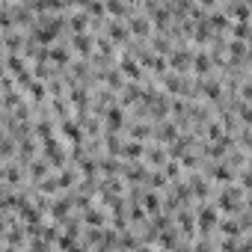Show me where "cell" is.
Instances as JSON below:
<instances>
[{
    "mask_svg": "<svg viewBox=\"0 0 252 252\" xmlns=\"http://www.w3.org/2000/svg\"><path fill=\"white\" fill-rule=\"evenodd\" d=\"M60 134H63V140H68L71 146H83V128H80V122L77 119H63L60 122Z\"/></svg>",
    "mask_w": 252,
    "mask_h": 252,
    "instance_id": "52a82bcc",
    "label": "cell"
},
{
    "mask_svg": "<svg viewBox=\"0 0 252 252\" xmlns=\"http://www.w3.org/2000/svg\"><path fill=\"white\" fill-rule=\"evenodd\" d=\"M128 131H131V140H143V143H146V140L155 134V125H152V122H134Z\"/></svg>",
    "mask_w": 252,
    "mask_h": 252,
    "instance_id": "cb8c5ba5",
    "label": "cell"
},
{
    "mask_svg": "<svg viewBox=\"0 0 252 252\" xmlns=\"http://www.w3.org/2000/svg\"><path fill=\"white\" fill-rule=\"evenodd\" d=\"M104 125H107L104 131H122V125H125V107L122 104L104 107Z\"/></svg>",
    "mask_w": 252,
    "mask_h": 252,
    "instance_id": "8fae6325",
    "label": "cell"
},
{
    "mask_svg": "<svg viewBox=\"0 0 252 252\" xmlns=\"http://www.w3.org/2000/svg\"><path fill=\"white\" fill-rule=\"evenodd\" d=\"M190 71L199 74V77H208V74L214 71L211 54H208V51H196V54H193V63H190Z\"/></svg>",
    "mask_w": 252,
    "mask_h": 252,
    "instance_id": "9a60e30c",
    "label": "cell"
},
{
    "mask_svg": "<svg viewBox=\"0 0 252 252\" xmlns=\"http://www.w3.org/2000/svg\"><path fill=\"white\" fill-rule=\"evenodd\" d=\"M166 158H169V155H166V146H149V149L143 152V160H146L152 169H160V166L166 163Z\"/></svg>",
    "mask_w": 252,
    "mask_h": 252,
    "instance_id": "ac0fdd59",
    "label": "cell"
},
{
    "mask_svg": "<svg viewBox=\"0 0 252 252\" xmlns=\"http://www.w3.org/2000/svg\"><path fill=\"white\" fill-rule=\"evenodd\" d=\"M149 39H152V42H149V48H152L155 54H163V57H166V54L172 51V42H169L166 36H149Z\"/></svg>",
    "mask_w": 252,
    "mask_h": 252,
    "instance_id": "83f0119b",
    "label": "cell"
},
{
    "mask_svg": "<svg viewBox=\"0 0 252 252\" xmlns=\"http://www.w3.org/2000/svg\"><path fill=\"white\" fill-rule=\"evenodd\" d=\"M178 231H184V234H193V231H196L193 211H181V214H178Z\"/></svg>",
    "mask_w": 252,
    "mask_h": 252,
    "instance_id": "f1b7e54d",
    "label": "cell"
},
{
    "mask_svg": "<svg viewBox=\"0 0 252 252\" xmlns=\"http://www.w3.org/2000/svg\"><path fill=\"white\" fill-rule=\"evenodd\" d=\"M116 68L122 71L125 80H134V83H143V80H146V68L137 63V57H134L131 51H125V54L119 57V65H116Z\"/></svg>",
    "mask_w": 252,
    "mask_h": 252,
    "instance_id": "7a4b0ae2",
    "label": "cell"
},
{
    "mask_svg": "<svg viewBox=\"0 0 252 252\" xmlns=\"http://www.w3.org/2000/svg\"><path fill=\"white\" fill-rule=\"evenodd\" d=\"M45 60L54 63V68H68V65H71V48L48 45V48H45Z\"/></svg>",
    "mask_w": 252,
    "mask_h": 252,
    "instance_id": "ba28073f",
    "label": "cell"
},
{
    "mask_svg": "<svg viewBox=\"0 0 252 252\" xmlns=\"http://www.w3.org/2000/svg\"><path fill=\"white\" fill-rule=\"evenodd\" d=\"M33 131H36V134H33L36 140H51V137H54V122H51V119H39Z\"/></svg>",
    "mask_w": 252,
    "mask_h": 252,
    "instance_id": "4316f807",
    "label": "cell"
},
{
    "mask_svg": "<svg viewBox=\"0 0 252 252\" xmlns=\"http://www.w3.org/2000/svg\"><path fill=\"white\" fill-rule=\"evenodd\" d=\"M243 205H249V196H246V190H240L237 184H225L222 190H220V196H217V211H222V214H228V217H234Z\"/></svg>",
    "mask_w": 252,
    "mask_h": 252,
    "instance_id": "6da1fadb",
    "label": "cell"
},
{
    "mask_svg": "<svg viewBox=\"0 0 252 252\" xmlns=\"http://www.w3.org/2000/svg\"><path fill=\"white\" fill-rule=\"evenodd\" d=\"M190 63H193V51H187V48H172L169 54H166V65L172 68V71H178V74H187L190 71Z\"/></svg>",
    "mask_w": 252,
    "mask_h": 252,
    "instance_id": "8992f818",
    "label": "cell"
},
{
    "mask_svg": "<svg viewBox=\"0 0 252 252\" xmlns=\"http://www.w3.org/2000/svg\"><path fill=\"white\" fill-rule=\"evenodd\" d=\"M187 187H190V196L193 199H208L211 196V178L208 175H193L187 181Z\"/></svg>",
    "mask_w": 252,
    "mask_h": 252,
    "instance_id": "2e32d148",
    "label": "cell"
},
{
    "mask_svg": "<svg viewBox=\"0 0 252 252\" xmlns=\"http://www.w3.org/2000/svg\"><path fill=\"white\" fill-rule=\"evenodd\" d=\"M71 196H60V199H54L51 205H48V214L54 217V220H65L68 214H71Z\"/></svg>",
    "mask_w": 252,
    "mask_h": 252,
    "instance_id": "d6986e66",
    "label": "cell"
},
{
    "mask_svg": "<svg viewBox=\"0 0 252 252\" xmlns=\"http://www.w3.org/2000/svg\"><path fill=\"white\" fill-rule=\"evenodd\" d=\"M178 125L175 122H166V119H160V125H155V137H158V143L160 146H169L175 137H178Z\"/></svg>",
    "mask_w": 252,
    "mask_h": 252,
    "instance_id": "5bb4252c",
    "label": "cell"
},
{
    "mask_svg": "<svg viewBox=\"0 0 252 252\" xmlns=\"http://www.w3.org/2000/svg\"><path fill=\"white\" fill-rule=\"evenodd\" d=\"M24 39H27V36H21L18 30H15V33H12V30H6V33H3V48H6V54H21Z\"/></svg>",
    "mask_w": 252,
    "mask_h": 252,
    "instance_id": "7402d4cb",
    "label": "cell"
},
{
    "mask_svg": "<svg viewBox=\"0 0 252 252\" xmlns=\"http://www.w3.org/2000/svg\"><path fill=\"white\" fill-rule=\"evenodd\" d=\"M89 15H86V9H77L71 18H65V27L71 30V33H83V30H89Z\"/></svg>",
    "mask_w": 252,
    "mask_h": 252,
    "instance_id": "44dd1931",
    "label": "cell"
},
{
    "mask_svg": "<svg viewBox=\"0 0 252 252\" xmlns=\"http://www.w3.org/2000/svg\"><path fill=\"white\" fill-rule=\"evenodd\" d=\"M128 3H143V0H128Z\"/></svg>",
    "mask_w": 252,
    "mask_h": 252,
    "instance_id": "4dcf8cb0",
    "label": "cell"
},
{
    "mask_svg": "<svg viewBox=\"0 0 252 252\" xmlns=\"http://www.w3.org/2000/svg\"><path fill=\"white\" fill-rule=\"evenodd\" d=\"M143 152H146L143 140H128V143H122L119 158H125V160H143Z\"/></svg>",
    "mask_w": 252,
    "mask_h": 252,
    "instance_id": "e0dca14e",
    "label": "cell"
},
{
    "mask_svg": "<svg viewBox=\"0 0 252 252\" xmlns=\"http://www.w3.org/2000/svg\"><path fill=\"white\" fill-rule=\"evenodd\" d=\"M104 9L113 18H128V0H104Z\"/></svg>",
    "mask_w": 252,
    "mask_h": 252,
    "instance_id": "d4e9b609",
    "label": "cell"
},
{
    "mask_svg": "<svg viewBox=\"0 0 252 252\" xmlns=\"http://www.w3.org/2000/svg\"><path fill=\"white\" fill-rule=\"evenodd\" d=\"M24 89L30 92V101H36V104L48 98V86H45V80H36V77H33V80H30V83L24 86Z\"/></svg>",
    "mask_w": 252,
    "mask_h": 252,
    "instance_id": "484cf974",
    "label": "cell"
},
{
    "mask_svg": "<svg viewBox=\"0 0 252 252\" xmlns=\"http://www.w3.org/2000/svg\"><path fill=\"white\" fill-rule=\"evenodd\" d=\"M80 222H83L86 228H104V225L110 222V217H107L101 208L89 205V208H83V217H80Z\"/></svg>",
    "mask_w": 252,
    "mask_h": 252,
    "instance_id": "4fadbf2b",
    "label": "cell"
},
{
    "mask_svg": "<svg viewBox=\"0 0 252 252\" xmlns=\"http://www.w3.org/2000/svg\"><path fill=\"white\" fill-rule=\"evenodd\" d=\"M128 30L134 39H149L152 36V21L149 15H128Z\"/></svg>",
    "mask_w": 252,
    "mask_h": 252,
    "instance_id": "7c38bea8",
    "label": "cell"
},
{
    "mask_svg": "<svg viewBox=\"0 0 252 252\" xmlns=\"http://www.w3.org/2000/svg\"><path fill=\"white\" fill-rule=\"evenodd\" d=\"M193 220H196V231L211 234V231L217 228V222H220V211H217V205H202V208L193 214Z\"/></svg>",
    "mask_w": 252,
    "mask_h": 252,
    "instance_id": "277c9868",
    "label": "cell"
},
{
    "mask_svg": "<svg viewBox=\"0 0 252 252\" xmlns=\"http://www.w3.org/2000/svg\"><path fill=\"white\" fill-rule=\"evenodd\" d=\"M104 36L119 48V45H128L131 30H128V24H122V18H113V21H104Z\"/></svg>",
    "mask_w": 252,
    "mask_h": 252,
    "instance_id": "5b68a950",
    "label": "cell"
},
{
    "mask_svg": "<svg viewBox=\"0 0 252 252\" xmlns=\"http://www.w3.org/2000/svg\"><path fill=\"white\" fill-rule=\"evenodd\" d=\"M205 175L211 178V181H220V184H228V181H234V169L222 160V158H217V163H211L208 169H205Z\"/></svg>",
    "mask_w": 252,
    "mask_h": 252,
    "instance_id": "30bf717a",
    "label": "cell"
},
{
    "mask_svg": "<svg viewBox=\"0 0 252 252\" xmlns=\"http://www.w3.org/2000/svg\"><path fill=\"white\" fill-rule=\"evenodd\" d=\"M122 175L128 178L131 184H146V178H149V169H146L143 163H137V166H128V169L122 166Z\"/></svg>",
    "mask_w": 252,
    "mask_h": 252,
    "instance_id": "603a6c76",
    "label": "cell"
},
{
    "mask_svg": "<svg viewBox=\"0 0 252 252\" xmlns=\"http://www.w3.org/2000/svg\"><path fill=\"white\" fill-rule=\"evenodd\" d=\"M140 205H143V211H146L149 217H155V214H160V208H163V199H160L155 190H149V193H143V196H140Z\"/></svg>",
    "mask_w": 252,
    "mask_h": 252,
    "instance_id": "ffe728a7",
    "label": "cell"
},
{
    "mask_svg": "<svg viewBox=\"0 0 252 252\" xmlns=\"http://www.w3.org/2000/svg\"><path fill=\"white\" fill-rule=\"evenodd\" d=\"M42 155H45L48 166H54V169L65 166V158H68L65 146H63V143H60L57 137H51V140H42Z\"/></svg>",
    "mask_w": 252,
    "mask_h": 252,
    "instance_id": "3957f363",
    "label": "cell"
},
{
    "mask_svg": "<svg viewBox=\"0 0 252 252\" xmlns=\"http://www.w3.org/2000/svg\"><path fill=\"white\" fill-rule=\"evenodd\" d=\"M71 54H80V57H92V51H95V36L92 33H74L71 36Z\"/></svg>",
    "mask_w": 252,
    "mask_h": 252,
    "instance_id": "9c48e42d",
    "label": "cell"
},
{
    "mask_svg": "<svg viewBox=\"0 0 252 252\" xmlns=\"http://www.w3.org/2000/svg\"><path fill=\"white\" fill-rule=\"evenodd\" d=\"M246 36H249V24H246V21H237V24L231 27V39H240V42H246Z\"/></svg>",
    "mask_w": 252,
    "mask_h": 252,
    "instance_id": "f546056e",
    "label": "cell"
}]
</instances>
